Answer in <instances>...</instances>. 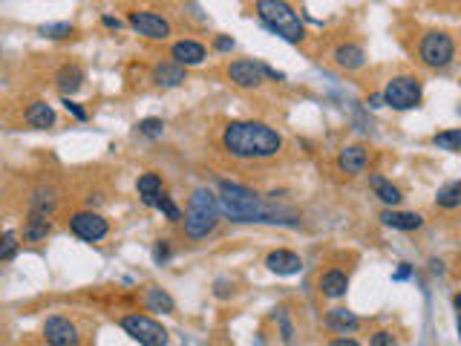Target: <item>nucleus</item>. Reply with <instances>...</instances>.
I'll return each mask as SVG.
<instances>
[{"label":"nucleus","instance_id":"obj_1","mask_svg":"<svg viewBox=\"0 0 461 346\" xmlns=\"http://www.w3.org/2000/svg\"><path fill=\"white\" fill-rule=\"evenodd\" d=\"M222 147L234 159H271L283 150V136L265 122H230L222 130Z\"/></svg>","mask_w":461,"mask_h":346},{"label":"nucleus","instance_id":"obj_2","mask_svg":"<svg viewBox=\"0 0 461 346\" xmlns=\"http://www.w3.org/2000/svg\"><path fill=\"white\" fill-rule=\"evenodd\" d=\"M185 220V237L187 240H205L208 234H214L219 225V205L217 194L210 188H196L187 199V211L182 214Z\"/></svg>","mask_w":461,"mask_h":346},{"label":"nucleus","instance_id":"obj_3","mask_svg":"<svg viewBox=\"0 0 461 346\" xmlns=\"http://www.w3.org/2000/svg\"><path fill=\"white\" fill-rule=\"evenodd\" d=\"M257 17L288 44H300L305 38L300 15L285 0H257Z\"/></svg>","mask_w":461,"mask_h":346},{"label":"nucleus","instance_id":"obj_4","mask_svg":"<svg viewBox=\"0 0 461 346\" xmlns=\"http://www.w3.org/2000/svg\"><path fill=\"white\" fill-rule=\"evenodd\" d=\"M418 55L427 67L444 69V67L453 64V58H455V44H453V38L447 32H427L418 44Z\"/></svg>","mask_w":461,"mask_h":346},{"label":"nucleus","instance_id":"obj_5","mask_svg":"<svg viewBox=\"0 0 461 346\" xmlns=\"http://www.w3.org/2000/svg\"><path fill=\"white\" fill-rule=\"evenodd\" d=\"M383 104H389L392 110H415L421 104V81L412 79V75H398L392 79L380 92Z\"/></svg>","mask_w":461,"mask_h":346},{"label":"nucleus","instance_id":"obj_6","mask_svg":"<svg viewBox=\"0 0 461 346\" xmlns=\"http://www.w3.org/2000/svg\"><path fill=\"white\" fill-rule=\"evenodd\" d=\"M121 329L136 340L142 346H165L167 343V332H165V326L156 323L153 318L147 315H124L121 318Z\"/></svg>","mask_w":461,"mask_h":346},{"label":"nucleus","instance_id":"obj_7","mask_svg":"<svg viewBox=\"0 0 461 346\" xmlns=\"http://www.w3.org/2000/svg\"><path fill=\"white\" fill-rule=\"evenodd\" d=\"M69 231L84 242H101L110 234V222L99 214V211H78L69 217Z\"/></svg>","mask_w":461,"mask_h":346},{"label":"nucleus","instance_id":"obj_8","mask_svg":"<svg viewBox=\"0 0 461 346\" xmlns=\"http://www.w3.org/2000/svg\"><path fill=\"white\" fill-rule=\"evenodd\" d=\"M127 24L136 29L142 38H147V41H167V38H170V24L156 12H130Z\"/></svg>","mask_w":461,"mask_h":346},{"label":"nucleus","instance_id":"obj_9","mask_svg":"<svg viewBox=\"0 0 461 346\" xmlns=\"http://www.w3.org/2000/svg\"><path fill=\"white\" fill-rule=\"evenodd\" d=\"M228 79L240 90H257L265 81V67L257 61H234L228 67Z\"/></svg>","mask_w":461,"mask_h":346},{"label":"nucleus","instance_id":"obj_10","mask_svg":"<svg viewBox=\"0 0 461 346\" xmlns=\"http://www.w3.org/2000/svg\"><path fill=\"white\" fill-rule=\"evenodd\" d=\"M44 338L52 346H75L78 343V329H75V323H69L67 318L52 315L44 323Z\"/></svg>","mask_w":461,"mask_h":346},{"label":"nucleus","instance_id":"obj_11","mask_svg":"<svg viewBox=\"0 0 461 346\" xmlns=\"http://www.w3.org/2000/svg\"><path fill=\"white\" fill-rule=\"evenodd\" d=\"M265 268L280 274V277H292L303 268V260H300V254L288 252V248H277V252H271L265 257Z\"/></svg>","mask_w":461,"mask_h":346},{"label":"nucleus","instance_id":"obj_12","mask_svg":"<svg viewBox=\"0 0 461 346\" xmlns=\"http://www.w3.org/2000/svg\"><path fill=\"white\" fill-rule=\"evenodd\" d=\"M170 58L182 67H199L208 58V49L199 41H176L170 47Z\"/></svg>","mask_w":461,"mask_h":346},{"label":"nucleus","instance_id":"obj_13","mask_svg":"<svg viewBox=\"0 0 461 346\" xmlns=\"http://www.w3.org/2000/svg\"><path fill=\"white\" fill-rule=\"evenodd\" d=\"M150 81L162 87V90H173V87H182L187 81V75H185V67L182 64H156L150 72Z\"/></svg>","mask_w":461,"mask_h":346},{"label":"nucleus","instance_id":"obj_14","mask_svg":"<svg viewBox=\"0 0 461 346\" xmlns=\"http://www.w3.org/2000/svg\"><path fill=\"white\" fill-rule=\"evenodd\" d=\"M378 220L387 228H395V231H418L421 225H424V217L415 214V211H395V208L380 211Z\"/></svg>","mask_w":461,"mask_h":346},{"label":"nucleus","instance_id":"obj_15","mask_svg":"<svg viewBox=\"0 0 461 346\" xmlns=\"http://www.w3.org/2000/svg\"><path fill=\"white\" fill-rule=\"evenodd\" d=\"M367 162H369V153L363 145H346L340 153H337V167L343 173H363L367 170Z\"/></svg>","mask_w":461,"mask_h":346},{"label":"nucleus","instance_id":"obj_16","mask_svg":"<svg viewBox=\"0 0 461 346\" xmlns=\"http://www.w3.org/2000/svg\"><path fill=\"white\" fill-rule=\"evenodd\" d=\"M346 292H349V277H346L343 272L332 268V272L320 274V295H323V297L337 300V297H343Z\"/></svg>","mask_w":461,"mask_h":346},{"label":"nucleus","instance_id":"obj_17","mask_svg":"<svg viewBox=\"0 0 461 346\" xmlns=\"http://www.w3.org/2000/svg\"><path fill=\"white\" fill-rule=\"evenodd\" d=\"M335 64L340 69H360L367 64V52H363L358 44H340L335 49Z\"/></svg>","mask_w":461,"mask_h":346},{"label":"nucleus","instance_id":"obj_18","mask_svg":"<svg viewBox=\"0 0 461 346\" xmlns=\"http://www.w3.org/2000/svg\"><path fill=\"white\" fill-rule=\"evenodd\" d=\"M326 326H329L332 332H358L360 329V318L355 312H346V309H332V312H326Z\"/></svg>","mask_w":461,"mask_h":346},{"label":"nucleus","instance_id":"obj_19","mask_svg":"<svg viewBox=\"0 0 461 346\" xmlns=\"http://www.w3.org/2000/svg\"><path fill=\"white\" fill-rule=\"evenodd\" d=\"M136 190L147 208H156V199L162 194V176L159 173H142L139 182H136Z\"/></svg>","mask_w":461,"mask_h":346},{"label":"nucleus","instance_id":"obj_20","mask_svg":"<svg viewBox=\"0 0 461 346\" xmlns=\"http://www.w3.org/2000/svg\"><path fill=\"white\" fill-rule=\"evenodd\" d=\"M26 124L35 130H49L55 124V110L47 101H35L26 107Z\"/></svg>","mask_w":461,"mask_h":346},{"label":"nucleus","instance_id":"obj_21","mask_svg":"<svg viewBox=\"0 0 461 346\" xmlns=\"http://www.w3.org/2000/svg\"><path fill=\"white\" fill-rule=\"evenodd\" d=\"M55 81H58V90H61L64 95H72V92H78V90H81V84H84V72H81V67L67 64V67L58 69Z\"/></svg>","mask_w":461,"mask_h":346},{"label":"nucleus","instance_id":"obj_22","mask_svg":"<svg viewBox=\"0 0 461 346\" xmlns=\"http://www.w3.org/2000/svg\"><path fill=\"white\" fill-rule=\"evenodd\" d=\"M144 306L150 312H162V315H173L176 312V303H173V297L167 292H162V288L156 286H150L147 292H144Z\"/></svg>","mask_w":461,"mask_h":346},{"label":"nucleus","instance_id":"obj_23","mask_svg":"<svg viewBox=\"0 0 461 346\" xmlns=\"http://www.w3.org/2000/svg\"><path fill=\"white\" fill-rule=\"evenodd\" d=\"M52 211H55V194L47 188H41V190H35V197H32V202H29V217H52Z\"/></svg>","mask_w":461,"mask_h":346},{"label":"nucleus","instance_id":"obj_24","mask_svg":"<svg viewBox=\"0 0 461 346\" xmlns=\"http://www.w3.org/2000/svg\"><path fill=\"white\" fill-rule=\"evenodd\" d=\"M369 185L375 188V194H378V199L383 202V205H389V208H395V205H401V190L392 185V182H387L383 176H369Z\"/></svg>","mask_w":461,"mask_h":346},{"label":"nucleus","instance_id":"obj_25","mask_svg":"<svg viewBox=\"0 0 461 346\" xmlns=\"http://www.w3.org/2000/svg\"><path fill=\"white\" fill-rule=\"evenodd\" d=\"M435 205H438V208H447V211H455V208L461 205V182L453 179V182H447L444 188H438Z\"/></svg>","mask_w":461,"mask_h":346},{"label":"nucleus","instance_id":"obj_26","mask_svg":"<svg viewBox=\"0 0 461 346\" xmlns=\"http://www.w3.org/2000/svg\"><path fill=\"white\" fill-rule=\"evenodd\" d=\"M49 231H52V222L47 217H29L26 228H24V240L26 242H41Z\"/></svg>","mask_w":461,"mask_h":346},{"label":"nucleus","instance_id":"obj_27","mask_svg":"<svg viewBox=\"0 0 461 346\" xmlns=\"http://www.w3.org/2000/svg\"><path fill=\"white\" fill-rule=\"evenodd\" d=\"M433 145H435L438 150L458 153V150H461V130L453 127V130H444V133H435V136H433Z\"/></svg>","mask_w":461,"mask_h":346},{"label":"nucleus","instance_id":"obj_28","mask_svg":"<svg viewBox=\"0 0 461 346\" xmlns=\"http://www.w3.org/2000/svg\"><path fill=\"white\" fill-rule=\"evenodd\" d=\"M136 130H139V136H144V139H162L165 122H162V119H142V122L136 124Z\"/></svg>","mask_w":461,"mask_h":346},{"label":"nucleus","instance_id":"obj_29","mask_svg":"<svg viewBox=\"0 0 461 346\" xmlns=\"http://www.w3.org/2000/svg\"><path fill=\"white\" fill-rule=\"evenodd\" d=\"M156 208L162 211V214H165L170 222H182V208H179L176 202H173V199L165 194V190H162V194H159V199H156Z\"/></svg>","mask_w":461,"mask_h":346},{"label":"nucleus","instance_id":"obj_30","mask_svg":"<svg viewBox=\"0 0 461 346\" xmlns=\"http://www.w3.org/2000/svg\"><path fill=\"white\" fill-rule=\"evenodd\" d=\"M37 35L52 38V41H61V38L72 35V24H44L41 29H37Z\"/></svg>","mask_w":461,"mask_h":346},{"label":"nucleus","instance_id":"obj_31","mask_svg":"<svg viewBox=\"0 0 461 346\" xmlns=\"http://www.w3.org/2000/svg\"><path fill=\"white\" fill-rule=\"evenodd\" d=\"M15 252H17V234L15 231H6V234L0 237V260H9Z\"/></svg>","mask_w":461,"mask_h":346},{"label":"nucleus","instance_id":"obj_32","mask_svg":"<svg viewBox=\"0 0 461 346\" xmlns=\"http://www.w3.org/2000/svg\"><path fill=\"white\" fill-rule=\"evenodd\" d=\"M277 323H280V332H283V340H285V343H292V340H294V326H292V320H288L285 309H277Z\"/></svg>","mask_w":461,"mask_h":346},{"label":"nucleus","instance_id":"obj_33","mask_svg":"<svg viewBox=\"0 0 461 346\" xmlns=\"http://www.w3.org/2000/svg\"><path fill=\"white\" fill-rule=\"evenodd\" d=\"M61 104H64V110H67V113H72L78 122H87V110H84L81 104H75V101L69 99V95H64V101H61Z\"/></svg>","mask_w":461,"mask_h":346},{"label":"nucleus","instance_id":"obj_34","mask_svg":"<svg viewBox=\"0 0 461 346\" xmlns=\"http://www.w3.org/2000/svg\"><path fill=\"white\" fill-rule=\"evenodd\" d=\"M214 47H217V52H230V49L237 47V41L230 35H217L214 38Z\"/></svg>","mask_w":461,"mask_h":346},{"label":"nucleus","instance_id":"obj_35","mask_svg":"<svg viewBox=\"0 0 461 346\" xmlns=\"http://www.w3.org/2000/svg\"><path fill=\"white\" fill-rule=\"evenodd\" d=\"M369 343H372V346H392V343H395V335H392V332H375V335L369 338Z\"/></svg>","mask_w":461,"mask_h":346},{"label":"nucleus","instance_id":"obj_36","mask_svg":"<svg viewBox=\"0 0 461 346\" xmlns=\"http://www.w3.org/2000/svg\"><path fill=\"white\" fill-rule=\"evenodd\" d=\"M153 257H156V263H165V260L170 257V245H167V240H159V242H156V252H153Z\"/></svg>","mask_w":461,"mask_h":346},{"label":"nucleus","instance_id":"obj_37","mask_svg":"<svg viewBox=\"0 0 461 346\" xmlns=\"http://www.w3.org/2000/svg\"><path fill=\"white\" fill-rule=\"evenodd\" d=\"M230 292H234V286H230L228 280H217V288H214V295L219 297V300H225Z\"/></svg>","mask_w":461,"mask_h":346},{"label":"nucleus","instance_id":"obj_38","mask_svg":"<svg viewBox=\"0 0 461 346\" xmlns=\"http://www.w3.org/2000/svg\"><path fill=\"white\" fill-rule=\"evenodd\" d=\"M407 277H412V265L410 263H401V268L392 274V280H407Z\"/></svg>","mask_w":461,"mask_h":346},{"label":"nucleus","instance_id":"obj_39","mask_svg":"<svg viewBox=\"0 0 461 346\" xmlns=\"http://www.w3.org/2000/svg\"><path fill=\"white\" fill-rule=\"evenodd\" d=\"M101 24H104L107 29H121V26H124V24L119 21V17H112V15H104V17H101Z\"/></svg>","mask_w":461,"mask_h":346},{"label":"nucleus","instance_id":"obj_40","mask_svg":"<svg viewBox=\"0 0 461 346\" xmlns=\"http://www.w3.org/2000/svg\"><path fill=\"white\" fill-rule=\"evenodd\" d=\"M430 268H433V274H444V263L441 260H430Z\"/></svg>","mask_w":461,"mask_h":346},{"label":"nucleus","instance_id":"obj_41","mask_svg":"<svg viewBox=\"0 0 461 346\" xmlns=\"http://www.w3.org/2000/svg\"><path fill=\"white\" fill-rule=\"evenodd\" d=\"M335 346H358V340L355 338H337Z\"/></svg>","mask_w":461,"mask_h":346},{"label":"nucleus","instance_id":"obj_42","mask_svg":"<svg viewBox=\"0 0 461 346\" xmlns=\"http://www.w3.org/2000/svg\"><path fill=\"white\" fill-rule=\"evenodd\" d=\"M380 104H383V99H380V95H372V99L367 101V107H369V110H375V107H380Z\"/></svg>","mask_w":461,"mask_h":346}]
</instances>
